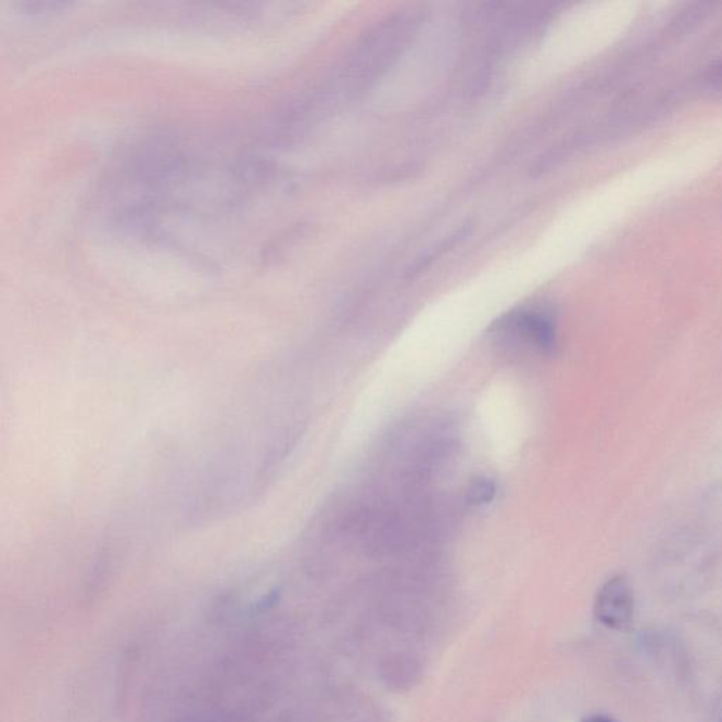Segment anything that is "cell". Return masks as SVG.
<instances>
[{
	"label": "cell",
	"instance_id": "obj_3",
	"mask_svg": "<svg viewBox=\"0 0 722 722\" xmlns=\"http://www.w3.org/2000/svg\"><path fill=\"white\" fill-rule=\"evenodd\" d=\"M495 484L493 480L490 479H479L476 480L473 484L470 485L469 494H467V499L470 504L473 505H484L493 502L495 495Z\"/></svg>",
	"mask_w": 722,
	"mask_h": 722
},
{
	"label": "cell",
	"instance_id": "obj_1",
	"mask_svg": "<svg viewBox=\"0 0 722 722\" xmlns=\"http://www.w3.org/2000/svg\"><path fill=\"white\" fill-rule=\"evenodd\" d=\"M594 613L603 625L613 631H628L634 624L635 597L624 575L608 580L597 594Z\"/></svg>",
	"mask_w": 722,
	"mask_h": 722
},
{
	"label": "cell",
	"instance_id": "obj_2",
	"mask_svg": "<svg viewBox=\"0 0 722 722\" xmlns=\"http://www.w3.org/2000/svg\"><path fill=\"white\" fill-rule=\"evenodd\" d=\"M527 341L535 344L540 351L549 353L556 344V330L554 320L541 313H523L508 320Z\"/></svg>",
	"mask_w": 722,
	"mask_h": 722
},
{
	"label": "cell",
	"instance_id": "obj_4",
	"mask_svg": "<svg viewBox=\"0 0 722 722\" xmlns=\"http://www.w3.org/2000/svg\"><path fill=\"white\" fill-rule=\"evenodd\" d=\"M582 722H617V721L608 715L596 714V715L586 717V719H583Z\"/></svg>",
	"mask_w": 722,
	"mask_h": 722
},
{
	"label": "cell",
	"instance_id": "obj_5",
	"mask_svg": "<svg viewBox=\"0 0 722 722\" xmlns=\"http://www.w3.org/2000/svg\"><path fill=\"white\" fill-rule=\"evenodd\" d=\"M722 722V721H721Z\"/></svg>",
	"mask_w": 722,
	"mask_h": 722
}]
</instances>
